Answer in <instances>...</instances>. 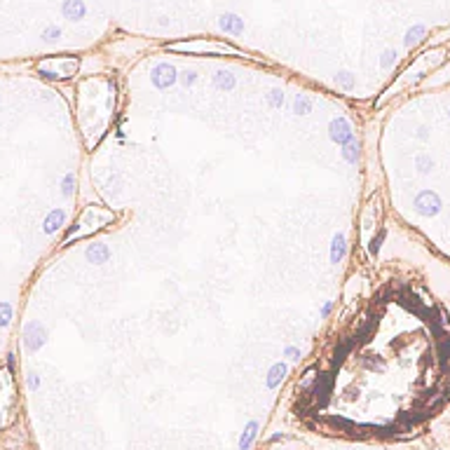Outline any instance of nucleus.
I'll return each mask as SVG.
<instances>
[{"mask_svg": "<svg viewBox=\"0 0 450 450\" xmlns=\"http://www.w3.org/2000/svg\"><path fill=\"white\" fill-rule=\"evenodd\" d=\"M415 211L420 216H436L441 211V200H438L436 192L432 190H422L420 195L415 197Z\"/></svg>", "mask_w": 450, "mask_h": 450, "instance_id": "f257e3e1", "label": "nucleus"}, {"mask_svg": "<svg viewBox=\"0 0 450 450\" xmlns=\"http://www.w3.org/2000/svg\"><path fill=\"white\" fill-rule=\"evenodd\" d=\"M329 134H331V139H333L335 143H338V146H347V143H349V141L354 139L352 127H349V122H347L345 117H338V120L331 122Z\"/></svg>", "mask_w": 450, "mask_h": 450, "instance_id": "f03ea898", "label": "nucleus"}, {"mask_svg": "<svg viewBox=\"0 0 450 450\" xmlns=\"http://www.w3.org/2000/svg\"><path fill=\"white\" fill-rule=\"evenodd\" d=\"M176 82V68L169 66V63H159L152 71V85L159 87V89H167Z\"/></svg>", "mask_w": 450, "mask_h": 450, "instance_id": "7ed1b4c3", "label": "nucleus"}, {"mask_svg": "<svg viewBox=\"0 0 450 450\" xmlns=\"http://www.w3.org/2000/svg\"><path fill=\"white\" fill-rule=\"evenodd\" d=\"M286 373H288V366L286 364H281V361H277V364L270 368V373H268V387L270 390H277L281 382H284V377H286Z\"/></svg>", "mask_w": 450, "mask_h": 450, "instance_id": "20e7f679", "label": "nucleus"}, {"mask_svg": "<svg viewBox=\"0 0 450 450\" xmlns=\"http://www.w3.org/2000/svg\"><path fill=\"white\" fill-rule=\"evenodd\" d=\"M220 28L225 33H232V36H239L244 30V21L237 17V14H223L220 17Z\"/></svg>", "mask_w": 450, "mask_h": 450, "instance_id": "39448f33", "label": "nucleus"}, {"mask_svg": "<svg viewBox=\"0 0 450 450\" xmlns=\"http://www.w3.org/2000/svg\"><path fill=\"white\" fill-rule=\"evenodd\" d=\"M258 429H261V425H258V420H251L249 425H246V429H244L242 438H239V450H249L251 445H253L255 436H258Z\"/></svg>", "mask_w": 450, "mask_h": 450, "instance_id": "423d86ee", "label": "nucleus"}, {"mask_svg": "<svg viewBox=\"0 0 450 450\" xmlns=\"http://www.w3.org/2000/svg\"><path fill=\"white\" fill-rule=\"evenodd\" d=\"M345 249H347V239L342 232H338L333 237V244H331V263H340L342 255H345Z\"/></svg>", "mask_w": 450, "mask_h": 450, "instance_id": "0eeeda50", "label": "nucleus"}, {"mask_svg": "<svg viewBox=\"0 0 450 450\" xmlns=\"http://www.w3.org/2000/svg\"><path fill=\"white\" fill-rule=\"evenodd\" d=\"M87 12V7L82 0H66L63 3V14H66L68 19H82Z\"/></svg>", "mask_w": 450, "mask_h": 450, "instance_id": "6e6552de", "label": "nucleus"}, {"mask_svg": "<svg viewBox=\"0 0 450 450\" xmlns=\"http://www.w3.org/2000/svg\"><path fill=\"white\" fill-rule=\"evenodd\" d=\"M108 255H110V251L104 244H91L89 249H87V258H89L91 263H106Z\"/></svg>", "mask_w": 450, "mask_h": 450, "instance_id": "1a4fd4ad", "label": "nucleus"}, {"mask_svg": "<svg viewBox=\"0 0 450 450\" xmlns=\"http://www.w3.org/2000/svg\"><path fill=\"white\" fill-rule=\"evenodd\" d=\"M359 141H349L347 146H342V157L349 162V165H357V159H359Z\"/></svg>", "mask_w": 450, "mask_h": 450, "instance_id": "9d476101", "label": "nucleus"}, {"mask_svg": "<svg viewBox=\"0 0 450 450\" xmlns=\"http://www.w3.org/2000/svg\"><path fill=\"white\" fill-rule=\"evenodd\" d=\"M213 82H216V87H220V89H232V87H235V78H232L230 73H225V71H218L216 78H213Z\"/></svg>", "mask_w": 450, "mask_h": 450, "instance_id": "9b49d317", "label": "nucleus"}, {"mask_svg": "<svg viewBox=\"0 0 450 450\" xmlns=\"http://www.w3.org/2000/svg\"><path fill=\"white\" fill-rule=\"evenodd\" d=\"M422 36H425V26H415V28H410V30L406 33V45L410 47V45L420 43Z\"/></svg>", "mask_w": 450, "mask_h": 450, "instance_id": "f8f14e48", "label": "nucleus"}, {"mask_svg": "<svg viewBox=\"0 0 450 450\" xmlns=\"http://www.w3.org/2000/svg\"><path fill=\"white\" fill-rule=\"evenodd\" d=\"M61 223H63V211H52L49 213V218H47V223H45V230L52 232L54 228H59Z\"/></svg>", "mask_w": 450, "mask_h": 450, "instance_id": "ddd939ff", "label": "nucleus"}, {"mask_svg": "<svg viewBox=\"0 0 450 450\" xmlns=\"http://www.w3.org/2000/svg\"><path fill=\"white\" fill-rule=\"evenodd\" d=\"M312 110V99L307 94H298L296 99V113H310Z\"/></svg>", "mask_w": 450, "mask_h": 450, "instance_id": "4468645a", "label": "nucleus"}, {"mask_svg": "<svg viewBox=\"0 0 450 450\" xmlns=\"http://www.w3.org/2000/svg\"><path fill=\"white\" fill-rule=\"evenodd\" d=\"M181 80H183V85H185V87H190V85H192V82L197 80V73H195V71H183V73H181Z\"/></svg>", "mask_w": 450, "mask_h": 450, "instance_id": "2eb2a0df", "label": "nucleus"}, {"mask_svg": "<svg viewBox=\"0 0 450 450\" xmlns=\"http://www.w3.org/2000/svg\"><path fill=\"white\" fill-rule=\"evenodd\" d=\"M335 82H340L342 87H347V89H349V87H352V75H349V73H340L338 78H335Z\"/></svg>", "mask_w": 450, "mask_h": 450, "instance_id": "dca6fc26", "label": "nucleus"}, {"mask_svg": "<svg viewBox=\"0 0 450 450\" xmlns=\"http://www.w3.org/2000/svg\"><path fill=\"white\" fill-rule=\"evenodd\" d=\"M392 63H396V52H384L382 66H384V68H392Z\"/></svg>", "mask_w": 450, "mask_h": 450, "instance_id": "f3484780", "label": "nucleus"}, {"mask_svg": "<svg viewBox=\"0 0 450 450\" xmlns=\"http://www.w3.org/2000/svg\"><path fill=\"white\" fill-rule=\"evenodd\" d=\"M284 354H286V357H288V359H293V361H296V359H300V349H298V347H286V349H284Z\"/></svg>", "mask_w": 450, "mask_h": 450, "instance_id": "a211bd4d", "label": "nucleus"}, {"mask_svg": "<svg viewBox=\"0 0 450 450\" xmlns=\"http://www.w3.org/2000/svg\"><path fill=\"white\" fill-rule=\"evenodd\" d=\"M382 239H384V230L380 232V235H377V237L371 242V253H377V249H380V242H382Z\"/></svg>", "mask_w": 450, "mask_h": 450, "instance_id": "6ab92c4d", "label": "nucleus"}, {"mask_svg": "<svg viewBox=\"0 0 450 450\" xmlns=\"http://www.w3.org/2000/svg\"><path fill=\"white\" fill-rule=\"evenodd\" d=\"M10 322V305H3L0 307V324H7Z\"/></svg>", "mask_w": 450, "mask_h": 450, "instance_id": "aec40b11", "label": "nucleus"}, {"mask_svg": "<svg viewBox=\"0 0 450 450\" xmlns=\"http://www.w3.org/2000/svg\"><path fill=\"white\" fill-rule=\"evenodd\" d=\"M270 101H272V106H281L284 104V94H281V91H272Z\"/></svg>", "mask_w": 450, "mask_h": 450, "instance_id": "412c9836", "label": "nucleus"}, {"mask_svg": "<svg viewBox=\"0 0 450 450\" xmlns=\"http://www.w3.org/2000/svg\"><path fill=\"white\" fill-rule=\"evenodd\" d=\"M429 165H432L429 157H417V167H420V171H427V169H429Z\"/></svg>", "mask_w": 450, "mask_h": 450, "instance_id": "4be33fe9", "label": "nucleus"}, {"mask_svg": "<svg viewBox=\"0 0 450 450\" xmlns=\"http://www.w3.org/2000/svg\"><path fill=\"white\" fill-rule=\"evenodd\" d=\"M45 36H47V40H54V38H59V28H49Z\"/></svg>", "mask_w": 450, "mask_h": 450, "instance_id": "5701e85b", "label": "nucleus"}, {"mask_svg": "<svg viewBox=\"0 0 450 450\" xmlns=\"http://www.w3.org/2000/svg\"><path fill=\"white\" fill-rule=\"evenodd\" d=\"M331 307H333V303H331V300H329V303H326V305H324V307H322V316H326V314H329V312H331Z\"/></svg>", "mask_w": 450, "mask_h": 450, "instance_id": "b1692460", "label": "nucleus"}]
</instances>
